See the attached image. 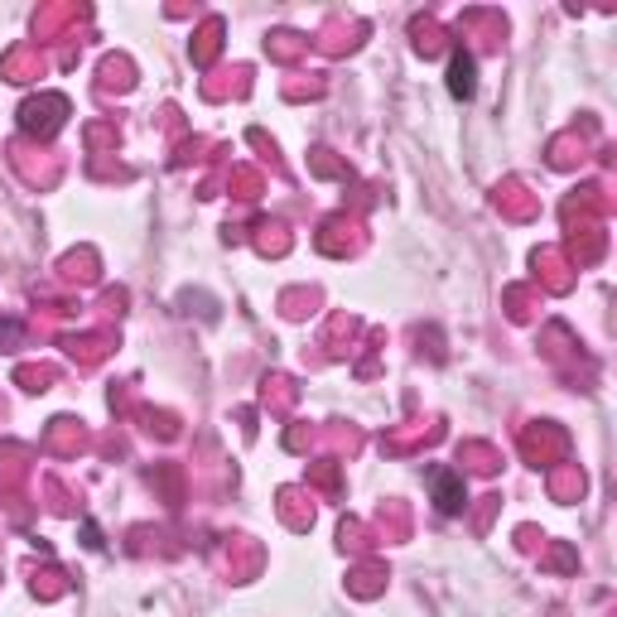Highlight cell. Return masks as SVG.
<instances>
[{
    "label": "cell",
    "instance_id": "6da1fadb",
    "mask_svg": "<svg viewBox=\"0 0 617 617\" xmlns=\"http://www.w3.org/2000/svg\"><path fill=\"white\" fill-rule=\"evenodd\" d=\"M434 502H439V512H458L463 482L454 478V473H439V478H434Z\"/></svg>",
    "mask_w": 617,
    "mask_h": 617
},
{
    "label": "cell",
    "instance_id": "7a4b0ae2",
    "mask_svg": "<svg viewBox=\"0 0 617 617\" xmlns=\"http://www.w3.org/2000/svg\"><path fill=\"white\" fill-rule=\"evenodd\" d=\"M473 87H478V82H473V59H468V53H458L454 68H449V92H454V97H473Z\"/></svg>",
    "mask_w": 617,
    "mask_h": 617
}]
</instances>
